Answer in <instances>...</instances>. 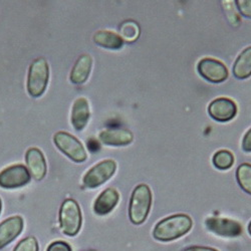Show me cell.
Wrapping results in <instances>:
<instances>
[{
	"mask_svg": "<svg viewBox=\"0 0 251 251\" xmlns=\"http://www.w3.org/2000/svg\"><path fill=\"white\" fill-rule=\"evenodd\" d=\"M192 225V219L188 215H172L157 223L153 236L158 241L169 242L187 234L191 230Z\"/></svg>",
	"mask_w": 251,
	"mask_h": 251,
	"instance_id": "1",
	"label": "cell"
},
{
	"mask_svg": "<svg viewBox=\"0 0 251 251\" xmlns=\"http://www.w3.org/2000/svg\"><path fill=\"white\" fill-rule=\"evenodd\" d=\"M152 206V192L148 185L137 186L131 196L129 206L130 220L135 225H140L147 219Z\"/></svg>",
	"mask_w": 251,
	"mask_h": 251,
	"instance_id": "2",
	"label": "cell"
},
{
	"mask_svg": "<svg viewBox=\"0 0 251 251\" xmlns=\"http://www.w3.org/2000/svg\"><path fill=\"white\" fill-rule=\"evenodd\" d=\"M50 78L48 61L39 57L32 61L27 77V92L32 98H38L45 93Z\"/></svg>",
	"mask_w": 251,
	"mask_h": 251,
	"instance_id": "3",
	"label": "cell"
},
{
	"mask_svg": "<svg viewBox=\"0 0 251 251\" xmlns=\"http://www.w3.org/2000/svg\"><path fill=\"white\" fill-rule=\"evenodd\" d=\"M82 223L81 211L78 204L73 199H67L59 209V226L68 236H75Z\"/></svg>",
	"mask_w": 251,
	"mask_h": 251,
	"instance_id": "4",
	"label": "cell"
},
{
	"mask_svg": "<svg viewBox=\"0 0 251 251\" xmlns=\"http://www.w3.org/2000/svg\"><path fill=\"white\" fill-rule=\"evenodd\" d=\"M53 142L56 145V147L73 161L82 163L87 160V152L83 146L71 134L66 132H57L53 136Z\"/></svg>",
	"mask_w": 251,
	"mask_h": 251,
	"instance_id": "5",
	"label": "cell"
},
{
	"mask_svg": "<svg viewBox=\"0 0 251 251\" xmlns=\"http://www.w3.org/2000/svg\"><path fill=\"white\" fill-rule=\"evenodd\" d=\"M117 165L113 160L102 161L96 166H94L91 170L87 172L83 177V185L87 188H97L102 185L104 182H107L116 172Z\"/></svg>",
	"mask_w": 251,
	"mask_h": 251,
	"instance_id": "6",
	"label": "cell"
},
{
	"mask_svg": "<svg viewBox=\"0 0 251 251\" xmlns=\"http://www.w3.org/2000/svg\"><path fill=\"white\" fill-rule=\"evenodd\" d=\"M30 173L24 165H13L0 172V187L14 189L25 186L30 181Z\"/></svg>",
	"mask_w": 251,
	"mask_h": 251,
	"instance_id": "7",
	"label": "cell"
},
{
	"mask_svg": "<svg viewBox=\"0 0 251 251\" xmlns=\"http://www.w3.org/2000/svg\"><path fill=\"white\" fill-rule=\"evenodd\" d=\"M205 225L209 231L223 237H237L242 233L241 224L231 219L210 217L206 219Z\"/></svg>",
	"mask_w": 251,
	"mask_h": 251,
	"instance_id": "8",
	"label": "cell"
},
{
	"mask_svg": "<svg viewBox=\"0 0 251 251\" xmlns=\"http://www.w3.org/2000/svg\"><path fill=\"white\" fill-rule=\"evenodd\" d=\"M199 75L208 81L222 82L228 77V71L222 62L213 58H203L197 66Z\"/></svg>",
	"mask_w": 251,
	"mask_h": 251,
	"instance_id": "9",
	"label": "cell"
},
{
	"mask_svg": "<svg viewBox=\"0 0 251 251\" xmlns=\"http://www.w3.org/2000/svg\"><path fill=\"white\" fill-rule=\"evenodd\" d=\"M208 113L210 117L218 122L231 121L237 113V107L233 100L220 98L214 100L208 107Z\"/></svg>",
	"mask_w": 251,
	"mask_h": 251,
	"instance_id": "10",
	"label": "cell"
},
{
	"mask_svg": "<svg viewBox=\"0 0 251 251\" xmlns=\"http://www.w3.org/2000/svg\"><path fill=\"white\" fill-rule=\"evenodd\" d=\"M24 229V219L13 216L0 224V250L11 243Z\"/></svg>",
	"mask_w": 251,
	"mask_h": 251,
	"instance_id": "11",
	"label": "cell"
},
{
	"mask_svg": "<svg viewBox=\"0 0 251 251\" xmlns=\"http://www.w3.org/2000/svg\"><path fill=\"white\" fill-rule=\"evenodd\" d=\"M27 168L35 180H43L47 174V162L45 156L39 149L30 148L25 155Z\"/></svg>",
	"mask_w": 251,
	"mask_h": 251,
	"instance_id": "12",
	"label": "cell"
},
{
	"mask_svg": "<svg viewBox=\"0 0 251 251\" xmlns=\"http://www.w3.org/2000/svg\"><path fill=\"white\" fill-rule=\"evenodd\" d=\"M120 199L118 191L114 188H108L102 191L94 204V211L98 215H107L113 211Z\"/></svg>",
	"mask_w": 251,
	"mask_h": 251,
	"instance_id": "13",
	"label": "cell"
},
{
	"mask_svg": "<svg viewBox=\"0 0 251 251\" xmlns=\"http://www.w3.org/2000/svg\"><path fill=\"white\" fill-rule=\"evenodd\" d=\"M99 139L108 146H127L133 142V134L125 129H108L100 133Z\"/></svg>",
	"mask_w": 251,
	"mask_h": 251,
	"instance_id": "14",
	"label": "cell"
},
{
	"mask_svg": "<svg viewBox=\"0 0 251 251\" xmlns=\"http://www.w3.org/2000/svg\"><path fill=\"white\" fill-rule=\"evenodd\" d=\"M90 120V107L87 99L78 98L73 106L72 124L76 131H81Z\"/></svg>",
	"mask_w": 251,
	"mask_h": 251,
	"instance_id": "15",
	"label": "cell"
},
{
	"mask_svg": "<svg viewBox=\"0 0 251 251\" xmlns=\"http://www.w3.org/2000/svg\"><path fill=\"white\" fill-rule=\"evenodd\" d=\"M93 59L90 54H82L80 55L72 70L71 73V81L75 85H81L85 82L92 71Z\"/></svg>",
	"mask_w": 251,
	"mask_h": 251,
	"instance_id": "16",
	"label": "cell"
},
{
	"mask_svg": "<svg viewBox=\"0 0 251 251\" xmlns=\"http://www.w3.org/2000/svg\"><path fill=\"white\" fill-rule=\"evenodd\" d=\"M94 41L98 46L108 50H120L124 44V40L120 35L109 30H100L96 32Z\"/></svg>",
	"mask_w": 251,
	"mask_h": 251,
	"instance_id": "17",
	"label": "cell"
},
{
	"mask_svg": "<svg viewBox=\"0 0 251 251\" xmlns=\"http://www.w3.org/2000/svg\"><path fill=\"white\" fill-rule=\"evenodd\" d=\"M233 75L238 79H245L251 75V47L244 50L235 60Z\"/></svg>",
	"mask_w": 251,
	"mask_h": 251,
	"instance_id": "18",
	"label": "cell"
},
{
	"mask_svg": "<svg viewBox=\"0 0 251 251\" xmlns=\"http://www.w3.org/2000/svg\"><path fill=\"white\" fill-rule=\"evenodd\" d=\"M236 179L242 189L251 195V165L241 164L236 170Z\"/></svg>",
	"mask_w": 251,
	"mask_h": 251,
	"instance_id": "19",
	"label": "cell"
},
{
	"mask_svg": "<svg viewBox=\"0 0 251 251\" xmlns=\"http://www.w3.org/2000/svg\"><path fill=\"white\" fill-rule=\"evenodd\" d=\"M213 165L219 170H228L234 164V156L227 150H221L213 156Z\"/></svg>",
	"mask_w": 251,
	"mask_h": 251,
	"instance_id": "20",
	"label": "cell"
},
{
	"mask_svg": "<svg viewBox=\"0 0 251 251\" xmlns=\"http://www.w3.org/2000/svg\"><path fill=\"white\" fill-rule=\"evenodd\" d=\"M120 32L123 40L134 41L140 35V27L135 22H126L120 26Z\"/></svg>",
	"mask_w": 251,
	"mask_h": 251,
	"instance_id": "21",
	"label": "cell"
},
{
	"mask_svg": "<svg viewBox=\"0 0 251 251\" xmlns=\"http://www.w3.org/2000/svg\"><path fill=\"white\" fill-rule=\"evenodd\" d=\"M39 246L37 240L32 237H26L20 241L14 248L13 251H38Z\"/></svg>",
	"mask_w": 251,
	"mask_h": 251,
	"instance_id": "22",
	"label": "cell"
},
{
	"mask_svg": "<svg viewBox=\"0 0 251 251\" xmlns=\"http://www.w3.org/2000/svg\"><path fill=\"white\" fill-rule=\"evenodd\" d=\"M234 3L242 16L251 18V0H236Z\"/></svg>",
	"mask_w": 251,
	"mask_h": 251,
	"instance_id": "23",
	"label": "cell"
},
{
	"mask_svg": "<svg viewBox=\"0 0 251 251\" xmlns=\"http://www.w3.org/2000/svg\"><path fill=\"white\" fill-rule=\"evenodd\" d=\"M47 251H73L72 247L65 241H54L49 245Z\"/></svg>",
	"mask_w": 251,
	"mask_h": 251,
	"instance_id": "24",
	"label": "cell"
},
{
	"mask_svg": "<svg viewBox=\"0 0 251 251\" xmlns=\"http://www.w3.org/2000/svg\"><path fill=\"white\" fill-rule=\"evenodd\" d=\"M242 149L245 152H251V129L245 134L242 141Z\"/></svg>",
	"mask_w": 251,
	"mask_h": 251,
	"instance_id": "25",
	"label": "cell"
},
{
	"mask_svg": "<svg viewBox=\"0 0 251 251\" xmlns=\"http://www.w3.org/2000/svg\"><path fill=\"white\" fill-rule=\"evenodd\" d=\"M184 251H218L215 248H211V247H204V246H193V247H189L185 249Z\"/></svg>",
	"mask_w": 251,
	"mask_h": 251,
	"instance_id": "26",
	"label": "cell"
},
{
	"mask_svg": "<svg viewBox=\"0 0 251 251\" xmlns=\"http://www.w3.org/2000/svg\"><path fill=\"white\" fill-rule=\"evenodd\" d=\"M248 232H249V234L251 235V222H250L249 225H248Z\"/></svg>",
	"mask_w": 251,
	"mask_h": 251,
	"instance_id": "27",
	"label": "cell"
},
{
	"mask_svg": "<svg viewBox=\"0 0 251 251\" xmlns=\"http://www.w3.org/2000/svg\"><path fill=\"white\" fill-rule=\"evenodd\" d=\"M1 207H2V203H1V199H0V213H1Z\"/></svg>",
	"mask_w": 251,
	"mask_h": 251,
	"instance_id": "28",
	"label": "cell"
},
{
	"mask_svg": "<svg viewBox=\"0 0 251 251\" xmlns=\"http://www.w3.org/2000/svg\"><path fill=\"white\" fill-rule=\"evenodd\" d=\"M88 251H99V250H95V249H91V250H88Z\"/></svg>",
	"mask_w": 251,
	"mask_h": 251,
	"instance_id": "29",
	"label": "cell"
}]
</instances>
